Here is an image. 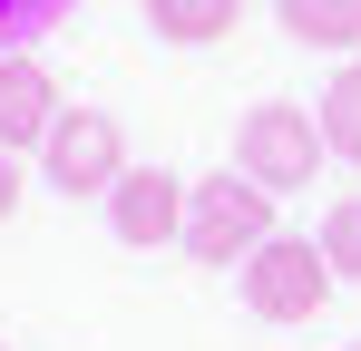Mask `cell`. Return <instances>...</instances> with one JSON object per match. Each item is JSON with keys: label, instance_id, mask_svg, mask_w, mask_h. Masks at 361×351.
<instances>
[{"label": "cell", "instance_id": "6da1fadb", "mask_svg": "<svg viewBox=\"0 0 361 351\" xmlns=\"http://www.w3.org/2000/svg\"><path fill=\"white\" fill-rule=\"evenodd\" d=\"M274 205H283V195H274V185H254V176H195V195H185V244L176 254H195V264H215V273H225V264H254V254H264V244H274Z\"/></svg>", "mask_w": 361, "mask_h": 351}, {"label": "cell", "instance_id": "7a4b0ae2", "mask_svg": "<svg viewBox=\"0 0 361 351\" xmlns=\"http://www.w3.org/2000/svg\"><path fill=\"white\" fill-rule=\"evenodd\" d=\"M322 156H332V137H322V117H302L293 98H264V108H244V127H235V166L254 176V185H274V195H302V185L322 176Z\"/></svg>", "mask_w": 361, "mask_h": 351}, {"label": "cell", "instance_id": "3957f363", "mask_svg": "<svg viewBox=\"0 0 361 351\" xmlns=\"http://www.w3.org/2000/svg\"><path fill=\"white\" fill-rule=\"evenodd\" d=\"M332 254H322V234H274L254 264H244V312L254 322H312L322 302H332Z\"/></svg>", "mask_w": 361, "mask_h": 351}, {"label": "cell", "instance_id": "277c9868", "mask_svg": "<svg viewBox=\"0 0 361 351\" xmlns=\"http://www.w3.org/2000/svg\"><path fill=\"white\" fill-rule=\"evenodd\" d=\"M39 176H49L59 195H118V176H127L118 117H108V108H59L49 147H39Z\"/></svg>", "mask_w": 361, "mask_h": 351}, {"label": "cell", "instance_id": "5b68a950", "mask_svg": "<svg viewBox=\"0 0 361 351\" xmlns=\"http://www.w3.org/2000/svg\"><path fill=\"white\" fill-rule=\"evenodd\" d=\"M185 176L166 166H127L118 195H108V225H118V244H137V254H157V244H185Z\"/></svg>", "mask_w": 361, "mask_h": 351}, {"label": "cell", "instance_id": "8992f818", "mask_svg": "<svg viewBox=\"0 0 361 351\" xmlns=\"http://www.w3.org/2000/svg\"><path fill=\"white\" fill-rule=\"evenodd\" d=\"M59 108H68L59 78H49L30 49L0 58V147H10V156H39V147H49V127H59Z\"/></svg>", "mask_w": 361, "mask_h": 351}, {"label": "cell", "instance_id": "52a82bcc", "mask_svg": "<svg viewBox=\"0 0 361 351\" xmlns=\"http://www.w3.org/2000/svg\"><path fill=\"white\" fill-rule=\"evenodd\" d=\"M235 20H244V0H147V30L176 49H215Z\"/></svg>", "mask_w": 361, "mask_h": 351}, {"label": "cell", "instance_id": "ba28073f", "mask_svg": "<svg viewBox=\"0 0 361 351\" xmlns=\"http://www.w3.org/2000/svg\"><path fill=\"white\" fill-rule=\"evenodd\" d=\"M274 20L293 30L302 49H361V0H274Z\"/></svg>", "mask_w": 361, "mask_h": 351}, {"label": "cell", "instance_id": "9c48e42d", "mask_svg": "<svg viewBox=\"0 0 361 351\" xmlns=\"http://www.w3.org/2000/svg\"><path fill=\"white\" fill-rule=\"evenodd\" d=\"M322 137H332V156H352L361 166V58H342V68H332V88H322Z\"/></svg>", "mask_w": 361, "mask_h": 351}, {"label": "cell", "instance_id": "30bf717a", "mask_svg": "<svg viewBox=\"0 0 361 351\" xmlns=\"http://www.w3.org/2000/svg\"><path fill=\"white\" fill-rule=\"evenodd\" d=\"M322 254H332L342 283H361V195H342V205L322 215Z\"/></svg>", "mask_w": 361, "mask_h": 351}, {"label": "cell", "instance_id": "8fae6325", "mask_svg": "<svg viewBox=\"0 0 361 351\" xmlns=\"http://www.w3.org/2000/svg\"><path fill=\"white\" fill-rule=\"evenodd\" d=\"M68 0H0V39H30V30H49Z\"/></svg>", "mask_w": 361, "mask_h": 351}, {"label": "cell", "instance_id": "7c38bea8", "mask_svg": "<svg viewBox=\"0 0 361 351\" xmlns=\"http://www.w3.org/2000/svg\"><path fill=\"white\" fill-rule=\"evenodd\" d=\"M20 195H30V166H20V156H10V147H0V225H10V215H20Z\"/></svg>", "mask_w": 361, "mask_h": 351}, {"label": "cell", "instance_id": "4fadbf2b", "mask_svg": "<svg viewBox=\"0 0 361 351\" xmlns=\"http://www.w3.org/2000/svg\"><path fill=\"white\" fill-rule=\"evenodd\" d=\"M0 351H10V342H0Z\"/></svg>", "mask_w": 361, "mask_h": 351}, {"label": "cell", "instance_id": "5bb4252c", "mask_svg": "<svg viewBox=\"0 0 361 351\" xmlns=\"http://www.w3.org/2000/svg\"><path fill=\"white\" fill-rule=\"evenodd\" d=\"M352 351H361V342H352Z\"/></svg>", "mask_w": 361, "mask_h": 351}]
</instances>
